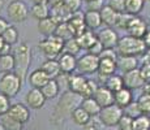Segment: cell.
I'll list each match as a JSON object with an SVG mask.
<instances>
[{"mask_svg": "<svg viewBox=\"0 0 150 130\" xmlns=\"http://www.w3.org/2000/svg\"><path fill=\"white\" fill-rule=\"evenodd\" d=\"M146 48L148 47L144 39L134 38L131 35L119 38V42L116 44L117 55H123V56H140L145 52Z\"/></svg>", "mask_w": 150, "mask_h": 130, "instance_id": "obj_1", "label": "cell"}, {"mask_svg": "<svg viewBox=\"0 0 150 130\" xmlns=\"http://www.w3.org/2000/svg\"><path fill=\"white\" fill-rule=\"evenodd\" d=\"M14 73L24 82L30 66V48L28 43L22 42L14 51Z\"/></svg>", "mask_w": 150, "mask_h": 130, "instance_id": "obj_2", "label": "cell"}, {"mask_svg": "<svg viewBox=\"0 0 150 130\" xmlns=\"http://www.w3.org/2000/svg\"><path fill=\"white\" fill-rule=\"evenodd\" d=\"M22 83L24 82L20 79V77L14 72L4 73L3 77L0 78V92L4 94L5 96H8L9 99L14 98L21 90Z\"/></svg>", "mask_w": 150, "mask_h": 130, "instance_id": "obj_3", "label": "cell"}, {"mask_svg": "<svg viewBox=\"0 0 150 130\" xmlns=\"http://www.w3.org/2000/svg\"><path fill=\"white\" fill-rule=\"evenodd\" d=\"M63 46H64V40L56 35L46 37V39L41 40V43H39V48L47 59L59 57V55L63 52Z\"/></svg>", "mask_w": 150, "mask_h": 130, "instance_id": "obj_4", "label": "cell"}, {"mask_svg": "<svg viewBox=\"0 0 150 130\" xmlns=\"http://www.w3.org/2000/svg\"><path fill=\"white\" fill-rule=\"evenodd\" d=\"M123 115H124V109L120 108L119 105H116L115 103H112L107 107H102L98 117H99V121L103 125L110 128V126L117 125V122H119L120 117Z\"/></svg>", "mask_w": 150, "mask_h": 130, "instance_id": "obj_5", "label": "cell"}, {"mask_svg": "<svg viewBox=\"0 0 150 130\" xmlns=\"http://www.w3.org/2000/svg\"><path fill=\"white\" fill-rule=\"evenodd\" d=\"M8 17L13 22H24L29 16V8L21 0H13L9 3L7 9Z\"/></svg>", "mask_w": 150, "mask_h": 130, "instance_id": "obj_6", "label": "cell"}, {"mask_svg": "<svg viewBox=\"0 0 150 130\" xmlns=\"http://www.w3.org/2000/svg\"><path fill=\"white\" fill-rule=\"evenodd\" d=\"M98 65H99V57L96 55L85 53L80 59H77V70L81 74L97 73Z\"/></svg>", "mask_w": 150, "mask_h": 130, "instance_id": "obj_7", "label": "cell"}, {"mask_svg": "<svg viewBox=\"0 0 150 130\" xmlns=\"http://www.w3.org/2000/svg\"><path fill=\"white\" fill-rule=\"evenodd\" d=\"M127 31L131 37H134V38H141L142 39L145 37L146 31H148V24L144 18L138 16H133L129 22V25L127 26Z\"/></svg>", "mask_w": 150, "mask_h": 130, "instance_id": "obj_8", "label": "cell"}, {"mask_svg": "<svg viewBox=\"0 0 150 130\" xmlns=\"http://www.w3.org/2000/svg\"><path fill=\"white\" fill-rule=\"evenodd\" d=\"M123 82H124V87L129 89V90H136V89H141L145 85V81L142 79L140 74L138 68L133 69V70H129L123 73Z\"/></svg>", "mask_w": 150, "mask_h": 130, "instance_id": "obj_9", "label": "cell"}, {"mask_svg": "<svg viewBox=\"0 0 150 130\" xmlns=\"http://www.w3.org/2000/svg\"><path fill=\"white\" fill-rule=\"evenodd\" d=\"M7 115L9 117H12L14 121L20 124H26L30 118V112H29V108L26 105L21 103H16V104H11L9 109H8Z\"/></svg>", "mask_w": 150, "mask_h": 130, "instance_id": "obj_10", "label": "cell"}, {"mask_svg": "<svg viewBox=\"0 0 150 130\" xmlns=\"http://www.w3.org/2000/svg\"><path fill=\"white\" fill-rule=\"evenodd\" d=\"M97 39L102 43L103 48H114L119 42V35L111 27H106L97 34Z\"/></svg>", "mask_w": 150, "mask_h": 130, "instance_id": "obj_11", "label": "cell"}, {"mask_svg": "<svg viewBox=\"0 0 150 130\" xmlns=\"http://www.w3.org/2000/svg\"><path fill=\"white\" fill-rule=\"evenodd\" d=\"M25 102L31 109H41L46 103V98L41 89H30L25 96Z\"/></svg>", "mask_w": 150, "mask_h": 130, "instance_id": "obj_12", "label": "cell"}, {"mask_svg": "<svg viewBox=\"0 0 150 130\" xmlns=\"http://www.w3.org/2000/svg\"><path fill=\"white\" fill-rule=\"evenodd\" d=\"M57 63H59L60 72H62V73L72 74L77 69V59H76V56H74V55L62 52V53L59 55Z\"/></svg>", "mask_w": 150, "mask_h": 130, "instance_id": "obj_13", "label": "cell"}, {"mask_svg": "<svg viewBox=\"0 0 150 130\" xmlns=\"http://www.w3.org/2000/svg\"><path fill=\"white\" fill-rule=\"evenodd\" d=\"M68 26L69 29L73 33V37L76 38L77 35H80L81 33L86 30V25H85V20H83V13L81 11H77V12L72 13L71 18L68 20Z\"/></svg>", "mask_w": 150, "mask_h": 130, "instance_id": "obj_14", "label": "cell"}, {"mask_svg": "<svg viewBox=\"0 0 150 130\" xmlns=\"http://www.w3.org/2000/svg\"><path fill=\"white\" fill-rule=\"evenodd\" d=\"M117 66H116V61L111 59H99V65H98V78L100 81L105 82L106 78L111 74H114L116 72Z\"/></svg>", "mask_w": 150, "mask_h": 130, "instance_id": "obj_15", "label": "cell"}, {"mask_svg": "<svg viewBox=\"0 0 150 130\" xmlns=\"http://www.w3.org/2000/svg\"><path fill=\"white\" fill-rule=\"evenodd\" d=\"M93 98L100 107H107L114 103V92L110 91L106 86H98Z\"/></svg>", "mask_w": 150, "mask_h": 130, "instance_id": "obj_16", "label": "cell"}, {"mask_svg": "<svg viewBox=\"0 0 150 130\" xmlns=\"http://www.w3.org/2000/svg\"><path fill=\"white\" fill-rule=\"evenodd\" d=\"M116 66L119 70L125 73V72L133 70V69L138 68V61L136 56H123V55H119L116 59Z\"/></svg>", "mask_w": 150, "mask_h": 130, "instance_id": "obj_17", "label": "cell"}, {"mask_svg": "<svg viewBox=\"0 0 150 130\" xmlns=\"http://www.w3.org/2000/svg\"><path fill=\"white\" fill-rule=\"evenodd\" d=\"M29 83L31 87L34 89H42L46 83L50 81V77L42 70V69H35L34 72H31L29 76Z\"/></svg>", "mask_w": 150, "mask_h": 130, "instance_id": "obj_18", "label": "cell"}, {"mask_svg": "<svg viewBox=\"0 0 150 130\" xmlns=\"http://www.w3.org/2000/svg\"><path fill=\"white\" fill-rule=\"evenodd\" d=\"M132 100H133L132 90H129V89H127V87H123V89H120V90H117L116 92H114V103L123 109L125 108Z\"/></svg>", "mask_w": 150, "mask_h": 130, "instance_id": "obj_19", "label": "cell"}, {"mask_svg": "<svg viewBox=\"0 0 150 130\" xmlns=\"http://www.w3.org/2000/svg\"><path fill=\"white\" fill-rule=\"evenodd\" d=\"M76 40L81 50H89V48L96 43L97 34H94L93 30H88V29H86L83 33H81L80 35L76 37Z\"/></svg>", "mask_w": 150, "mask_h": 130, "instance_id": "obj_20", "label": "cell"}, {"mask_svg": "<svg viewBox=\"0 0 150 130\" xmlns=\"http://www.w3.org/2000/svg\"><path fill=\"white\" fill-rule=\"evenodd\" d=\"M85 82H86V78L83 77V74H69V77H68L69 91L79 95L80 92H81Z\"/></svg>", "mask_w": 150, "mask_h": 130, "instance_id": "obj_21", "label": "cell"}, {"mask_svg": "<svg viewBox=\"0 0 150 130\" xmlns=\"http://www.w3.org/2000/svg\"><path fill=\"white\" fill-rule=\"evenodd\" d=\"M72 13L69 12L67 8L64 7V4L59 5V7H55V8H51V14L50 17L56 22L57 25L59 24H63V22H68V20L71 18Z\"/></svg>", "mask_w": 150, "mask_h": 130, "instance_id": "obj_22", "label": "cell"}, {"mask_svg": "<svg viewBox=\"0 0 150 130\" xmlns=\"http://www.w3.org/2000/svg\"><path fill=\"white\" fill-rule=\"evenodd\" d=\"M83 20H85V25L89 30H97L102 25V20H100V14L98 11H88L83 13Z\"/></svg>", "mask_w": 150, "mask_h": 130, "instance_id": "obj_23", "label": "cell"}, {"mask_svg": "<svg viewBox=\"0 0 150 130\" xmlns=\"http://www.w3.org/2000/svg\"><path fill=\"white\" fill-rule=\"evenodd\" d=\"M99 14H100L102 24H105L107 27L115 26V22H116V18H117V12H115L110 5H103L102 9L99 11Z\"/></svg>", "mask_w": 150, "mask_h": 130, "instance_id": "obj_24", "label": "cell"}, {"mask_svg": "<svg viewBox=\"0 0 150 130\" xmlns=\"http://www.w3.org/2000/svg\"><path fill=\"white\" fill-rule=\"evenodd\" d=\"M41 69L50 77V79H55L57 76H59L62 72H60V66L59 63H57L56 59H47L45 63L42 64Z\"/></svg>", "mask_w": 150, "mask_h": 130, "instance_id": "obj_25", "label": "cell"}, {"mask_svg": "<svg viewBox=\"0 0 150 130\" xmlns=\"http://www.w3.org/2000/svg\"><path fill=\"white\" fill-rule=\"evenodd\" d=\"M56 26H57L56 22L51 17H47V18H43L41 21H38V31L43 37H51L55 34Z\"/></svg>", "mask_w": 150, "mask_h": 130, "instance_id": "obj_26", "label": "cell"}, {"mask_svg": "<svg viewBox=\"0 0 150 130\" xmlns=\"http://www.w3.org/2000/svg\"><path fill=\"white\" fill-rule=\"evenodd\" d=\"M81 107L83 109H85L86 112H88V115L90 117H96L99 115V112H100V109H102V107L99 105L97 102H96V99H94L93 96L91 98H85V99H82V102H81Z\"/></svg>", "mask_w": 150, "mask_h": 130, "instance_id": "obj_27", "label": "cell"}, {"mask_svg": "<svg viewBox=\"0 0 150 130\" xmlns=\"http://www.w3.org/2000/svg\"><path fill=\"white\" fill-rule=\"evenodd\" d=\"M30 14L33 18L41 21L43 18L50 17V8L47 4H33V7L30 8Z\"/></svg>", "mask_w": 150, "mask_h": 130, "instance_id": "obj_28", "label": "cell"}, {"mask_svg": "<svg viewBox=\"0 0 150 130\" xmlns=\"http://www.w3.org/2000/svg\"><path fill=\"white\" fill-rule=\"evenodd\" d=\"M105 86L110 91L112 92H116L117 90L124 87V82H123V77L119 76V74L114 73L111 76H108L106 78V82H105Z\"/></svg>", "mask_w": 150, "mask_h": 130, "instance_id": "obj_29", "label": "cell"}, {"mask_svg": "<svg viewBox=\"0 0 150 130\" xmlns=\"http://www.w3.org/2000/svg\"><path fill=\"white\" fill-rule=\"evenodd\" d=\"M41 90H42L46 99H54V98H56L57 94H59L60 86H59V83L56 82V79H50Z\"/></svg>", "mask_w": 150, "mask_h": 130, "instance_id": "obj_30", "label": "cell"}, {"mask_svg": "<svg viewBox=\"0 0 150 130\" xmlns=\"http://www.w3.org/2000/svg\"><path fill=\"white\" fill-rule=\"evenodd\" d=\"M90 116L88 115V112L82 108V107H77L72 111V120L76 125H80V126H83L89 120H90Z\"/></svg>", "mask_w": 150, "mask_h": 130, "instance_id": "obj_31", "label": "cell"}, {"mask_svg": "<svg viewBox=\"0 0 150 130\" xmlns=\"http://www.w3.org/2000/svg\"><path fill=\"white\" fill-rule=\"evenodd\" d=\"M145 0H125V12L132 16H138L144 9Z\"/></svg>", "mask_w": 150, "mask_h": 130, "instance_id": "obj_32", "label": "cell"}, {"mask_svg": "<svg viewBox=\"0 0 150 130\" xmlns=\"http://www.w3.org/2000/svg\"><path fill=\"white\" fill-rule=\"evenodd\" d=\"M14 70V57L12 53L0 55V72L11 73Z\"/></svg>", "mask_w": 150, "mask_h": 130, "instance_id": "obj_33", "label": "cell"}, {"mask_svg": "<svg viewBox=\"0 0 150 130\" xmlns=\"http://www.w3.org/2000/svg\"><path fill=\"white\" fill-rule=\"evenodd\" d=\"M1 37H3V39H4V42L11 46L16 44V43L18 42V31H17V29L12 25H9L5 29L4 33L1 34Z\"/></svg>", "mask_w": 150, "mask_h": 130, "instance_id": "obj_34", "label": "cell"}, {"mask_svg": "<svg viewBox=\"0 0 150 130\" xmlns=\"http://www.w3.org/2000/svg\"><path fill=\"white\" fill-rule=\"evenodd\" d=\"M133 130H150V116L140 115L133 118Z\"/></svg>", "mask_w": 150, "mask_h": 130, "instance_id": "obj_35", "label": "cell"}, {"mask_svg": "<svg viewBox=\"0 0 150 130\" xmlns=\"http://www.w3.org/2000/svg\"><path fill=\"white\" fill-rule=\"evenodd\" d=\"M54 35L59 37V38L63 39V40H68V39H71V38H74L73 33H72V30L69 29V26H68L67 22H63V24L57 25Z\"/></svg>", "mask_w": 150, "mask_h": 130, "instance_id": "obj_36", "label": "cell"}, {"mask_svg": "<svg viewBox=\"0 0 150 130\" xmlns=\"http://www.w3.org/2000/svg\"><path fill=\"white\" fill-rule=\"evenodd\" d=\"M0 124L4 126L5 130H22V124L14 121L12 117H9L7 113L0 116Z\"/></svg>", "mask_w": 150, "mask_h": 130, "instance_id": "obj_37", "label": "cell"}, {"mask_svg": "<svg viewBox=\"0 0 150 130\" xmlns=\"http://www.w3.org/2000/svg\"><path fill=\"white\" fill-rule=\"evenodd\" d=\"M98 89V83L96 81H91V79H86L85 85H83L81 92H80V96L82 98V99H85V98H91L94 95V92L97 91Z\"/></svg>", "mask_w": 150, "mask_h": 130, "instance_id": "obj_38", "label": "cell"}, {"mask_svg": "<svg viewBox=\"0 0 150 130\" xmlns=\"http://www.w3.org/2000/svg\"><path fill=\"white\" fill-rule=\"evenodd\" d=\"M138 108L142 115H150V94L142 92L137 100Z\"/></svg>", "mask_w": 150, "mask_h": 130, "instance_id": "obj_39", "label": "cell"}, {"mask_svg": "<svg viewBox=\"0 0 150 130\" xmlns=\"http://www.w3.org/2000/svg\"><path fill=\"white\" fill-rule=\"evenodd\" d=\"M81 51V48H80L79 43H77L76 38H71L68 40H64V46H63V52H65V53H71V55H74L76 56L77 52Z\"/></svg>", "mask_w": 150, "mask_h": 130, "instance_id": "obj_40", "label": "cell"}, {"mask_svg": "<svg viewBox=\"0 0 150 130\" xmlns=\"http://www.w3.org/2000/svg\"><path fill=\"white\" fill-rule=\"evenodd\" d=\"M132 17H133L132 14H129L127 12L117 13V18H116V22H115V26H116L117 29H124V30H127V26L129 25Z\"/></svg>", "mask_w": 150, "mask_h": 130, "instance_id": "obj_41", "label": "cell"}, {"mask_svg": "<svg viewBox=\"0 0 150 130\" xmlns=\"http://www.w3.org/2000/svg\"><path fill=\"white\" fill-rule=\"evenodd\" d=\"M119 130H133V117L124 113L117 122Z\"/></svg>", "mask_w": 150, "mask_h": 130, "instance_id": "obj_42", "label": "cell"}, {"mask_svg": "<svg viewBox=\"0 0 150 130\" xmlns=\"http://www.w3.org/2000/svg\"><path fill=\"white\" fill-rule=\"evenodd\" d=\"M124 113L128 115V116H131V117H133V118L140 116V115H142L141 113V111H140V108H138L137 102H133V100H132V102L129 103L125 108H124Z\"/></svg>", "mask_w": 150, "mask_h": 130, "instance_id": "obj_43", "label": "cell"}, {"mask_svg": "<svg viewBox=\"0 0 150 130\" xmlns=\"http://www.w3.org/2000/svg\"><path fill=\"white\" fill-rule=\"evenodd\" d=\"M63 4H64V7L67 8L71 13H74V12H77V11H80L82 0H64Z\"/></svg>", "mask_w": 150, "mask_h": 130, "instance_id": "obj_44", "label": "cell"}, {"mask_svg": "<svg viewBox=\"0 0 150 130\" xmlns=\"http://www.w3.org/2000/svg\"><path fill=\"white\" fill-rule=\"evenodd\" d=\"M9 107H11V99L0 92V116L7 113Z\"/></svg>", "mask_w": 150, "mask_h": 130, "instance_id": "obj_45", "label": "cell"}, {"mask_svg": "<svg viewBox=\"0 0 150 130\" xmlns=\"http://www.w3.org/2000/svg\"><path fill=\"white\" fill-rule=\"evenodd\" d=\"M108 5L117 13L125 12V0H110Z\"/></svg>", "mask_w": 150, "mask_h": 130, "instance_id": "obj_46", "label": "cell"}, {"mask_svg": "<svg viewBox=\"0 0 150 130\" xmlns=\"http://www.w3.org/2000/svg\"><path fill=\"white\" fill-rule=\"evenodd\" d=\"M117 52L114 50V48H103V51L99 53V59H111V60H115L116 61L117 59Z\"/></svg>", "mask_w": 150, "mask_h": 130, "instance_id": "obj_47", "label": "cell"}, {"mask_svg": "<svg viewBox=\"0 0 150 130\" xmlns=\"http://www.w3.org/2000/svg\"><path fill=\"white\" fill-rule=\"evenodd\" d=\"M140 74L142 77V79L145 81V83L150 82V63H142V65L138 68Z\"/></svg>", "mask_w": 150, "mask_h": 130, "instance_id": "obj_48", "label": "cell"}, {"mask_svg": "<svg viewBox=\"0 0 150 130\" xmlns=\"http://www.w3.org/2000/svg\"><path fill=\"white\" fill-rule=\"evenodd\" d=\"M102 51H103V46H102V43H100L98 39L96 40V43H94V44L88 50L89 53L96 55V56H99V53H100Z\"/></svg>", "mask_w": 150, "mask_h": 130, "instance_id": "obj_49", "label": "cell"}, {"mask_svg": "<svg viewBox=\"0 0 150 130\" xmlns=\"http://www.w3.org/2000/svg\"><path fill=\"white\" fill-rule=\"evenodd\" d=\"M86 4H88V11H98L99 12L103 7V0H91Z\"/></svg>", "mask_w": 150, "mask_h": 130, "instance_id": "obj_50", "label": "cell"}, {"mask_svg": "<svg viewBox=\"0 0 150 130\" xmlns=\"http://www.w3.org/2000/svg\"><path fill=\"white\" fill-rule=\"evenodd\" d=\"M64 3V0H48L47 1V5L51 8H55V7H59Z\"/></svg>", "mask_w": 150, "mask_h": 130, "instance_id": "obj_51", "label": "cell"}, {"mask_svg": "<svg viewBox=\"0 0 150 130\" xmlns=\"http://www.w3.org/2000/svg\"><path fill=\"white\" fill-rule=\"evenodd\" d=\"M8 26H9V24H8L4 18H1V17H0V35L4 33V30L8 27Z\"/></svg>", "mask_w": 150, "mask_h": 130, "instance_id": "obj_52", "label": "cell"}, {"mask_svg": "<svg viewBox=\"0 0 150 130\" xmlns=\"http://www.w3.org/2000/svg\"><path fill=\"white\" fill-rule=\"evenodd\" d=\"M141 56H142V63H150V48H146Z\"/></svg>", "mask_w": 150, "mask_h": 130, "instance_id": "obj_53", "label": "cell"}, {"mask_svg": "<svg viewBox=\"0 0 150 130\" xmlns=\"http://www.w3.org/2000/svg\"><path fill=\"white\" fill-rule=\"evenodd\" d=\"M11 48H12V46L8 44V43H5V44L3 46L1 51H0V55H7V53H11Z\"/></svg>", "mask_w": 150, "mask_h": 130, "instance_id": "obj_54", "label": "cell"}, {"mask_svg": "<svg viewBox=\"0 0 150 130\" xmlns=\"http://www.w3.org/2000/svg\"><path fill=\"white\" fill-rule=\"evenodd\" d=\"M144 42H145V44H146V47L150 48V30L146 31V34H145V37H144Z\"/></svg>", "mask_w": 150, "mask_h": 130, "instance_id": "obj_55", "label": "cell"}, {"mask_svg": "<svg viewBox=\"0 0 150 130\" xmlns=\"http://www.w3.org/2000/svg\"><path fill=\"white\" fill-rule=\"evenodd\" d=\"M33 4H47L48 0H31Z\"/></svg>", "mask_w": 150, "mask_h": 130, "instance_id": "obj_56", "label": "cell"}, {"mask_svg": "<svg viewBox=\"0 0 150 130\" xmlns=\"http://www.w3.org/2000/svg\"><path fill=\"white\" fill-rule=\"evenodd\" d=\"M144 92H148V94H150V82L145 83L144 85Z\"/></svg>", "mask_w": 150, "mask_h": 130, "instance_id": "obj_57", "label": "cell"}, {"mask_svg": "<svg viewBox=\"0 0 150 130\" xmlns=\"http://www.w3.org/2000/svg\"><path fill=\"white\" fill-rule=\"evenodd\" d=\"M5 44V42H4V39H3V37L0 35V51H1V48H3V46Z\"/></svg>", "mask_w": 150, "mask_h": 130, "instance_id": "obj_58", "label": "cell"}, {"mask_svg": "<svg viewBox=\"0 0 150 130\" xmlns=\"http://www.w3.org/2000/svg\"><path fill=\"white\" fill-rule=\"evenodd\" d=\"M0 130H5V129H4V126H3L1 124H0Z\"/></svg>", "mask_w": 150, "mask_h": 130, "instance_id": "obj_59", "label": "cell"}, {"mask_svg": "<svg viewBox=\"0 0 150 130\" xmlns=\"http://www.w3.org/2000/svg\"><path fill=\"white\" fill-rule=\"evenodd\" d=\"M85 1H86V3H89V1H91V0H85Z\"/></svg>", "mask_w": 150, "mask_h": 130, "instance_id": "obj_60", "label": "cell"}, {"mask_svg": "<svg viewBox=\"0 0 150 130\" xmlns=\"http://www.w3.org/2000/svg\"><path fill=\"white\" fill-rule=\"evenodd\" d=\"M145 1H149V3H150V0H145Z\"/></svg>", "mask_w": 150, "mask_h": 130, "instance_id": "obj_61", "label": "cell"}, {"mask_svg": "<svg viewBox=\"0 0 150 130\" xmlns=\"http://www.w3.org/2000/svg\"><path fill=\"white\" fill-rule=\"evenodd\" d=\"M0 11H1V5H0Z\"/></svg>", "mask_w": 150, "mask_h": 130, "instance_id": "obj_62", "label": "cell"}]
</instances>
